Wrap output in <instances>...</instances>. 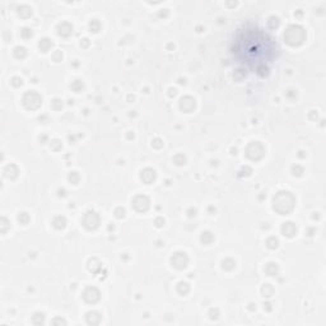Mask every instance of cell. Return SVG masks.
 Here are the masks:
<instances>
[{"mask_svg":"<svg viewBox=\"0 0 326 326\" xmlns=\"http://www.w3.org/2000/svg\"><path fill=\"white\" fill-rule=\"evenodd\" d=\"M2 223H3L2 232H3V233H5V232H7V227H8V224H9V223H8V220H7V218H4V217H3V218H2Z\"/></svg>","mask_w":326,"mask_h":326,"instance_id":"31","label":"cell"},{"mask_svg":"<svg viewBox=\"0 0 326 326\" xmlns=\"http://www.w3.org/2000/svg\"><path fill=\"white\" fill-rule=\"evenodd\" d=\"M277 44L273 38L256 26H246L238 31L233 44V54L255 70L265 65L277 55Z\"/></svg>","mask_w":326,"mask_h":326,"instance_id":"1","label":"cell"},{"mask_svg":"<svg viewBox=\"0 0 326 326\" xmlns=\"http://www.w3.org/2000/svg\"><path fill=\"white\" fill-rule=\"evenodd\" d=\"M65 223H66V220H65V218L64 217H56L55 219H54V225L56 227V228H64L65 227Z\"/></svg>","mask_w":326,"mask_h":326,"instance_id":"18","label":"cell"},{"mask_svg":"<svg viewBox=\"0 0 326 326\" xmlns=\"http://www.w3.org/2000/svg\"><path fill=\"white\" fill-rule=\"evenodd\" d=\"M18 220L21 222L22 224H27L28 220H29V217H28L27 213H19V215H18Z\"/></svg>","mask_w":326,"mask_h":326,"instance_id":"24","label":"cell"},{"mask_svg":"<svg viewBox=\"0 0 326 326\" xmlns=\"http://www.w3.org/2000/svg\"><path fill=\"white\" fill-rule=\"evenodd\" d=\"M38 46H40V49H41L42 51H45V52H46V51H49V50L51 49V46H52V42L49 40V38H44V40H41V41H40V45H38Z\"/></svg>","mask_w":326,"mask_h":326,"instance_id":"16","label":"cell"},{"mask_svg":"<svg viewBox=\"0 0 326 326\" xmlns=\"http://www.w3.org/2000/svg\"><path fill=\"white\" fill-rule=\"evenodd\" d=\"M187 261H189V259H187L186 254H184V252H176L172 256V264L177 269H184L187 265Z\"/></svg>","mask_w":326,"mask_h":326,"instance_id":"9","label":"cell"},{"mask_svg":"<svg viewBox=\"0 0 326 326\" xmlns=\"http://www.w3.org/2000/svg\"><path fill=\"white\" fill-rule=\"evenodd\" d=\"M13 85H15V87H18V85H21L22 84V79H19V78H13Z\"/></svg>","mask_w":326,"mask_h":326,"instance_id":"33","label":"cell"},{"mask_svg":"<svg viewBox=\"0 0 326 326\" xmlns=\"http://www.w3.org/2000/svg\"><path fill=\"white\" fill-rule=\"evenodd\" d=\"M132 206L135 208L138 212H145L149 208V199L144 195H138L132 200Z\"/></svg>","mask_w":326,"mask_h":326,"instance_id":"7","label":"cell"},{"mask_svg":"<svg viewBox=\"0 0 326 326\" xmlns=\"http://www.w3.org/2000/svg\"><path fill=\"white\" fill-rule=\"evenodd\" d=\"M83 224L88 229H96L100 224V215L96 212H87L83 217Z\"/></svg>","mask_w":326,"mask_h":326,"instance_id":"6","label":"cell"},{"mask_svg":"<svg viewBox=\"0 0 326 326\" xmlns=\"http://www.w3.org/2000/svg\"><path fill=\"white\" fill-rule=\"evenodd\" d=\"M156 179V172L152 168H145L144 171H142V180L147 184H150L152 181H154Z\"/></svg>","mask_w":326,"mask_h":326,"instance_id":"12","label":"cell"},{"mask_svg":"<svg viewBox=\"0 0 326 326\" xmlns=\"http://www.w3.org/2000/svg\"><path fill=\"white\" fill-rule=\"evenodd\" d=\"M18 175V168L14 164H8L4 169V176L8 179H15Z\"/></svg>","mask_w":326,"mask_h":326,"instance_id":"13","label":"cell"},{"mask_svg":"<svg viewBox=\"0 0 326 326\" xmlns=\"http://www.w3.org/2000/svg\"><path fill=\"white\" fill-rule=\"evenodd\" d=\"M32 321H33V323H36V325L44 323V321H45V316H44L42 313H36V315L32 317Z\"/></svg>","mask_w":326,"mask_h":326,"instance_id":"22","label":"cell"},{"mask_svg":"<svg viewBox=\"0 0 326 326\" xmlns=\"http://www.w3.org/2000/svg\"><path fill=\"white\" fill-rule=\"evenodd\" d=\"M69 180L74 181V182H78V175H76V172H71V175L69 176Z\"/></svg>","mask_w":326,"mask_h":326,"instance_id":"32","label":"cell"},{"mask_svg":"<svg viewBox=\"0 0 326 326\" xmlns=\"http://www.w3.org/2000/svg\"><path fill=\"white\" fill-rule=\"evenodd\" d=\"M63 107V101H60V100H54V102H52V108L54 110H59V108H61Z\"/></svg>","mask_w":326,"mask_h":326,"instance_id":"27","label":"cell"},{"mask_svg":"<svg viewBox=\"0 0 326 326\" xmlns=\"http://www.w3.org/2000/svg\"><path fill=\"white\" fill-rule=\"evenodd\" d=\"M282 232H283L285 236H288V237H293V236L296 235V232H297V227H296L292 222H287V223H284L283 227H282Z\"/></svg>","mask_w":326,"mask_h":326,"instance_id":"11","label":"cell"},{"mask_svg":"<svg viewBox=\"0 0 326 326\" xmlns=\"http://www.w3.org/2000/svg\"><path fill=\"white\" fill-rule=\"evenodd\" d=\"M83 298L85 302L88 303H96L98 299H100V292L97 288H93V287H89L87 288L83 293Z\"/></svg>","mask_w":326,"mask_h":326,"instance_id":"8","label":"cell"},{"mask_svg":"<svg viewBox=\"0 0 326 326\" xmlns=\"http://www.w3.org/2000/svg\"><path fill=\"white\" fill-rule=\"evenodd\" d=\"M75 91H79V89H82L83 88V83L82 82H79V80H76L75 83H73V85H71Z\"/></svg>","mask_w":326,"mask_h":326,"instance_id":"30","label":"cell"},{"mask_svg":"<svg viewBox=\"0 0 326 326\" xmlns=\"http://www.w3.org/2000/svg\"><path fill=\"white\" fill-rule=\"evenodd\" d=\"M177 289H179V292L180 293H187L189 292V285L186 284V283H180L179 284V287H177Z\"/></svg>","mask_w":326,"mask_h":326,"instance_id":"25","label":"cell"},{"mask_svg":"<svg viewBox=\"0 0 326 326\" xmlns=\"http://www.w3.org/2000/svg\"><path fill=\"white\" fill-rule=\"evenodd\" d=\"M267 246H269L270 248H275V247H278V240L275 238V237H270L269 240H267Z\"/></svg>","mask_w":326,"mask_h":326,"instance_id":"26","label":"cell"},{"mask_svg":"<svg viewBox=\"0 0 326 326\" xmlns=\"http://www.w3.org/2000/svg\"><path fill=\"white\" fill-rule=\"evenodd\" d=\"M213 240H214L213 235L210 233V232H208V231H206V232H204V233H203V236H201V241H203L204 243H210V242H212Z\"/></svg>","mask_w":326,"mask_h":326,"instance_id":"20","label":"cell"},{"mask_svg":"<svg viewBox=\"0 0 326 326\" xmlns=\"http://www.w3.org/2000/svg\"><path fill=\"white\" fill-rule=\"evenodd\" d=\"M265 153V148L262 147V144H260L259 142H255V143H251L250 145L247 147L246 149V156L252 159V161H259L262 158Z\"/></svg>","mask_w":326,"mask_h":326,"instance_id":"5","label":"cell"},{"mask_svg":"<svg viewBox=\"0 0 326 326\" xmlns=\"http://www.w3.org/2000/svg\"><path fill=\"white\" fill-rule=\"evenodd\" d=\"M265 272L269 274V275H275V274L278 273V266H277V264H273V262L267 264L266 267H265Z\"/></svg>","mask_w":326,"mask_h":326,"instance_id":"17","label":"cell"},{"mask_svg":"<svg viewBox=\"0 0 326 326\" xmlns=\"http://www.w3.org/2000/svg\"><path fill=\"white\" fill-rule=\"evenodd\" d=\"M235 265H236L235 261L231 260V259H227V260L223 261V267H224V269H227V270H232L235 267Z\"/></svg>","mask_w":326,"mask_h":326,"instance_id":"23","label":"cell"},{"mask_svg":"<svg viewBox=\"0 0 326 326\" xmlns=\"http://www.w3.org/2000/svg\"><path fill=\"white\" fill-rule=\"evenodd\" d=\"M71 32H73V27H71L69 23H63V24L59 27V33H60L61 36H69Z\"/></svg>","mask_w":326,"mask_h":326,"instance_id":"15","label":"cell"},{"mask_svg":"<svg viewBox=\"0 0 326 326\" xmlns=\"http://www.w3.org/2000/svg\"><path fill=\"white\" fill-rule=\"evenodd\" d=\"M100 320H101V316H100V313H97V312H89V313H87V322H88L89 325H97V323L100 322Z\"/></svg>","mask_w":326,"mask_h":326,"instance_id":"14","label":"cell"},{"mask_svg":"<svg viewBox=\"0 0 326 326\" xmlns=\"http://www.w3.org/2000/svg\"><path fill=\"white\" fill-rule=\"evenodd\" d=\"M98 28H100V23L97 22V19H94L93 22H91V29H92V31L97 32V31H98Z\"/></svg>","mask_w":326,"mask_h":326,"instance_id":"28","label":"cell"},{"mask_svg":"<svg viewBox=\"0 0 326 326\" xmlns=\"http://www.w3.org/2000/svg\"><path fill=\"white\" fill-rule=\"evenodd\" d=\"M42 103V98L41 96L34 91H28L24 96H23V105L28 110H37Z\"/></svg>","mask_w":326,"mask_h":326,"instance_id":"4","label":"cell"},{"mask_svg":"<svg viewBox=\"0 0 326 326\" xmlns=\"http://www.w3.org/2000/svg\"><path fill=\"white\" fill-rule=\"evenodd\" d=\"M180 107L185 111V112H190L195 108V101L191 97H185L180 101Z\"/></svg>","mask_w":326,"mask_h":326,"instance_id":"10","label":"cell"},{"mask_svg":"<svg viewBox=\"0 0 326 326\" xmlns=\"http://www.w3.org/2000/svg\"><path fill=\"white\" fill-rule=\"evenodd\" d=\"M294 203H296V200H294V198L291 193H288V191H280V193H278L274 196V201H273L274 205L273 206L278 213L288 214L289 212L293 210Z\"/></svg>","mask_w":326,"mask_h":326,"instance_id":"2","label":"cell"},{"mask_svg":"<svg viewBox=\"0 0 326 326\" xmlns=\"http://www.w3.org/2000/svg\"><path fill=\"white\" fill-rule=\"evenodd\" d=\"M304 37H306L304 31L299 26H291L284 33L285 41L288 42L289 45H299V44H302L303 40H304Z\"/></svg>","mask_w":326,"mask_h":326,"instance_id":"3","label":"cell"},{"mask_svg":"<svg viewBox=\"0 0 326 326\" xmlns=\"http://www.w3.org/2000/svg\"><path fill=\"white\" fill-rule=\"evenodd\" d=\"M158 143H161V140H159V139H156V140H154V145H156L157 148H161L162 144H158Z\"/></svg>","mask_w":326,"mask_h":326,"instance_id":"35","label":"cell"},{"mask_svg":"<svg viewBox=\"0 0 326 326\" xmlns=\"http://www.w3.org/2000/svg\"><path fill=\"white\" fill-rule=\"evenodd\" d=\"M26 54H27V51H26V49L24 47H21V46H18V47H15V50H14V55L18 57H24L26 56Z\"/></svg>","mask_w":326,"mask_h":326,"instance_id":"21","label":"cell"},{"mask_svg":"<svg viewBox=\"0 0 326 326\" xmlns=\"http://www.w3.org/2000/svg\"><path fill=\"white\" fill-rule=\"evenodd\" d=\"M52 323H54V325H56V323H63V325H65L66 322H65L64 320H61V318H55V320L52 321Z\"/></svg>","mask_w":326,"mask_h":326,"instance_id":"34","label":"cell"},{"mask_svg":"<svg viewBox=\"0 0 326 326\" xmlns=\"http://www.w3.org/2000/svg\"><path fill=\"white\" fill-rule=\"evenodd\" d=\"M22 36H23L24 38H29V37H32V31L28 29V28H24V29L22 31Z\"/></svg>","mask_w":326,"mask_h":326,"instance_id":"29","label":"cell"},{"mask_svg":"<svg viewBox=\"0 0 326 326\" xmlns=\"http://www.w3.org/2000/svg\"><path fill=\"white\" fill-rule=\"evenodd\" d=\"M19 14H21L22 17H29V15L32 14V10H31L29 7H27V5H22L21 8H19Z\"/></svg>","mask_w":326,"mask_h":326,"instance_id":"19","label":"cell"}]
</instances>
